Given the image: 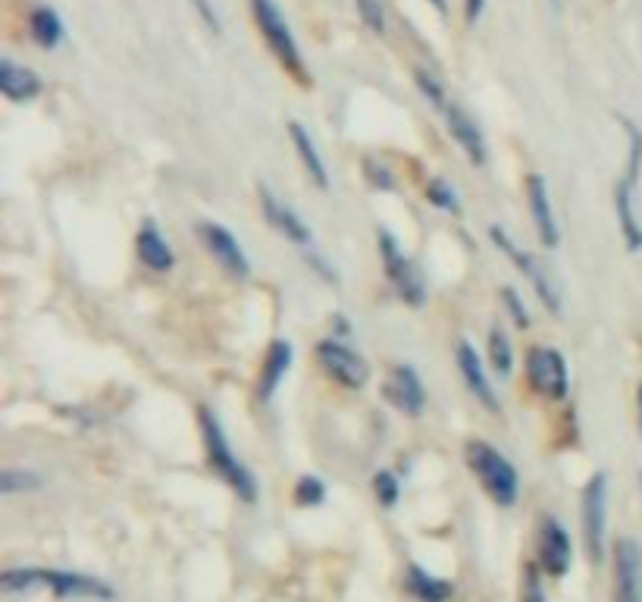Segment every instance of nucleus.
Here are the masks:
<instances>
[{
    "label": "nucleus",
    "instance_id": "obj_1",
    "mask_svg": "<svg viewBox=\"0 0 642 602\" xmlns=\"http://www.w3.org/2000/svg\"><path fill=\"white\" fill-rule=\"evenodd\" d=\"M4 593H29V590H51L54 596H85V599H116V590L104 584L101 577L60 571V568H10L0 577Z\"/></svg>",
    "mask_w": 642,
    "mask_h": 602
},
{
    "label": "nucleus",
    "instance_id": "obj_25",
    "mask_svg": "<svg viewBox=\"0 0 642 602\" xmlns=\"http://www.w3.org/2000/svg\"><path fill=\"white\" fill-rule=\"evenodd\" d=\"M489 361L498 377H511L514 352H511V339L502 327H492V333H489Z\"/></svg>",
    "mask_w": 642,
    "mask_h": 602
},
{
    "label": "nucleus",
    "instance_id": "obj_14",
    "mask_svg": "<svg viewBox=\"0 0 642 602\" xmlns=\"http://www.w3.org/2000/svg\"><path fill=\"white\" fill-rule=\"evenodd\" d=\"M455 358H458L461 377H464L467 389L473 392V396H477V402H480L486 411H492V414L502 411V405H498V396H495V386H492V380L486 377V367H483V361H480L477 349H473V345H470L467 339H461V342H458Z\"/></svg>",
    "mask_w": 642,
    "mask_h": 602
},
{
    "label": "nucleus",
    "instance_id": "obj_10",
    "mask_svg": "<svg viewBox=\"0 0 642 602\" xmlns=\"http://www.w3.org/2000/svg\"><path fill=\"white\" fill-rule=\"evenodd\" d=\"M614 602H642V546L633 537L614 543Z\"/></svg>",
    "mask_w": 642,
    "mask_h": 602
},
{
    "label": "nucleus",
    "instance_id": "obj_19",
    "mask_svg": "<svg viewBox=\"0 0 642 602\" xmlns=\"http://www.w3.org/2000/svg\"><path fill=\"white\" fill-rule=\"evenodd\" d=\"M633 192H636V185H630L627 179L617 182L614 185V211H617V223H621V236H624L627 251L639 254L642 251V223L633 207Z\"/></svg>",
    "mask_w": 642,
    "mask_h": 602
},
{
    "label": "nucleus",
    "instance_id": "obj_6",
    "mask_svg": "<svg viewBox=\"0 0 642 602\" xmlns=\"http://www.w3.org/2000/svg\"><path fill=\"white\" fill-rule=\"evenodd\" d=\"M379 254H383V264H386V273H389L395 292L408 301L411 308H420L426 301V286H423L417 264L401 251V245L389 233H379Z\"/></svg>",
    "mask_w": 642,
    "mask_h": 602
},
{
    "label": "nucleus",
    "instance_id": "obj_12",
    "mask_svg": "<svg viewBox=\"0 0 642 602\" xmlns=\"http://www.w3.org/2000/svg\"><path fill=\"white\" fill-rule=\"evenodd\" d=\"M257 195H260V211H264L267 223L273 229H279V233L289 239L292 245L298 248H311L314 236H311V226H307L289 204H285L282 198H276L267 185H257Z\"/></svg>",
    "mask_w": 642,
    "mask_h": 602
},
{
    "label": "nucleus",
    "instance_id": "obj_20",
    "mask_svg": "<svg viewBox=\"0 0 642 602\" xmlns=\"http://www.w3.org/2000/svg\"><path fill=\"white\" fill-rule=\"evenodd\" d=\"M135 248H138V258L145 261L151 270H157V273H166V270L173 267V261H176L170 242L163 239V233L157 229L154 220L141 223V233H138V239H135Z\"/></svg>",
    "mask_w": 642,
    "mask_h": 602
},
{
    "label": "nucleus",
    "instance_id": "obj_22",
    "mask_svg": "<svg viewBox=\"0 0 642 602\" xmlns=\"http://www.w3.org/2000/svg\"><path fill=\"white\" fill-rule=\"evenodd\" d=\"M292 367V345L285 342V339H276L270 345V355L264 361V370H260V383H257V399L260 402H270L273 399V392L279 389L282 377H285V370Z\"/></svg>",
    "mask_w": 642,
    "mask_h": 602
},
{
    "label": "nucleus",
    "instance_id": "obj_3",
    "mask_svg": "<svg viewBox=\"0 0 642 602\" xmlns=\"http://www.w3.org/2000/svg\"><path fill=\"white\" fill-rule=\"evenodd\" d=\"M467 465L473 474L480 477L483 490L492 496V502L505 505V508H511L517 502V493H520L517 468L492 443H486V439H470L467 443Z\"/></svg>",
    "mask_w": 642,
    "mask_h": 602
},
{
    "label": "nucleus",
    "instance_id": "obj_28",
    "mask_svg": "<svg viewBox=\"0 0 642 602\" xmlns=\"http://www.w3.org/2000/svg\"><path fill=\"white\" fill-rule=\"evenodd\" d=\"M426 198H430L439 211H448V214H458L461 211V204H458V192L451 189L448 182L442 179H433L430 185H426Z\"/></svg>",
    "mask_w": 642,
    "mask_h": 602
},
{
    "label": "nucleus",
    "instance_id": "obj_18",
    "mask_svg": "<svg viewBox=\"0 0 642 602\" xmlns=\"http://www.w3.org/2000/svg\"><path fill=\"white\" fill-rule=\"evenodd\" d=\"M0 91H4L7 101L26 104L41 95V79L35 76V69L19 66L16 60L4 57L0 60Z\"/></svg>",
    "mask_w": 642,
    "mask_h": 602
},
{
    "label": "nucleus",
    "instance_id": "obj_32",
    "mask_svg": "<svg viewBox=\"0 0 642 602\" xmlns=\"http://www.w3.org/2000/svg\"><path fill=\"white\" fill-rule=\"evenodd\" d=\"M358 10L367 22V29H373L376 35H383L386 32V13L383 7L376 4V0H358Z\"/></svg>",
    "mask_w": 642,
    "mask_h": 602
},
{
    "label": "nucleus",
    "instance_id": "obj_29",
    "mask_svg": "<svg viewBox=\"0 0 642 602\" xmlns=\"http://www.w3.org/2000/svg\"><path fill=\"white\" fill-rule=\"evenodd\" d=\"M414 79H417V88L423 91V98L430 101L436 110H445V107H448L445 88H442V82H439L433 73H426V69H414Z\"/></svg>",
    "mask_w": 642,
    "mask_h": 602
},
{
    "label": "nucleus",
    "instance_id": "obj_5",
    "mask_svg": "<svg viewBox=\"0 0 642 602\" xmlns=\"http://www.w3.org/2000/svg\"><path fill=\"white\" fill-rule=\"evenodd\" d=\"M489 239H492V245L505 254V258L527 276V280L533 283V289H536V295H539V301L545 308H549L552 314H561V295H558V289H555V283H552V276H549V270H545L530 251H523L502 226L498 223H492L489 226Z\"/></svg>",
    "mask_w": 642,
    "mask_h": 602
},
{
    "label": "nucleus",
    "instance_id": "obj_8",
    "mask_svg": "<svg viewBox=\"0 0 642 602\" xmlns=\"http://www.w3.org/2000/svg\"><path fill=\"white\" fill-rule=\"evenodd\" d=\"M317 361L326 367L329 377H336L348 389H361L370 380V364L339 339H323L317 345Z\"/></svg>",
    "mask_w": 642,
    "mask_h": 602
},
{
    "label": "nucleus",
    "instance_id": "obj_23",
    "mask_svg": "<svg viewBox=\"0 0 642 602\" xmlns=\"http://www.w3.org/2000/svg\"><path fill=\"white\" fill-rule=\"evenodd\" d=\"M404 587H408V593L417 599V602H445L451 593H455V587H451L448 581H439V577H433L426 568L420 565H411L408 568V577H404Z\"/></svg>",
    "mask_w": 642,
    "mask_h": 602
},
{
    "label": "nucleus",
    "instance_id": "obj_4",
    "mask_svg": "<svg viewBox=\"0 0 642 602\" xmlns=\"http://www.w3.org/2000/svg\"><path fill=\"white\" fill-rule=\"evenodd\" d=\"M251 13H254L260 35H264V41L270 44L273 57L289 69L295 79H304V60L298 51V41L289 29V22H285L282 10L276 7V0H251Z\"/></svg>",
    "mask_w": 642,
    "mask_h": 602
},
{
    "label": "nucleus",
    "instance_id": "obj_11",
    "mask_svg": "<svg viewBox=\"0 0 642 602\" xmlns=\"http://www.w3.org/2000/svg\"><path fill=\"white\" fill-rule=\"evenodd\" d=\"M198 236L207 245V251L213 254V261H217L220 267H226V273H232L235 280H245V276L251 273V264H248V254H245L242 242L235 239L226 226L204 220V223H198Z\"/></svg>",
    "mask_w": 642,
    "mask_h": 602
},
{
    "label": "nucleus",
    "instance_id": "obj_17",
    "mask_svg": "<svg viewBox=\"0 0 642 602\" xmlns=\"http://www.w3.org/2000/svg\"><path fill=\"white\" fill-rule=\"evenodd\" d=\"M386 396L392 399L395 408H401L404 414H411V418H417V414H423V408H426V389H423L420 374L411 364H401V367L392 370Z\"/></svg>",
    "mask_w": 642,
    "mask_h": 602
},
{
    "label": "nucleus",
    "instance_id": "obj_13",
    "mask_svg": "<svg viewBox=\"0 0 642 602\" xmlns=\"http://www.w3.org/2000/svg\"><path fill=\"white\" fill-rule=\"evenodd\" d=\"M527 204H530V214H533V226H536V233H539V242L545 248H558L561 229H558V220H555V211H552L549 185H545V179L539 173L527 176Z\"/></svg>",
    "mask_w": 642,
    "mask_h": 602
},
{
    "label": "nucleus",
    "instance_id": "obj_16",
    "mask_svg": "<svg viewBox=\"0 0 642 602\" xmlns=\"http://www.w3.org/2000/svg\"><path fill=\"white\" fill-rule=\"evenodd\" d=\"M570 559H574V546H570L567 530L555 518H545L542 537H539V562H542V568L549 571L552 577H564L567 568H570Z\"/></svg>",
    "mask_w": 642,
    "mask_h": 602
},
{
    "label": "nucleus",
    "instance_id": "obj_39",
    "mask_svg": "<svg viewBox=\"0 0 642 602\" xmlns=\"http://www.w3.org/2000/svg\"><path fill=\"white\" fill-rule=\"evenodd\" d=\"M433 7H436L439 13H445V0H433Z\"/></svg>",
    "mask_w": 642,
    "mask_h": 602
},
{
    "label": "nucleus",
    "instance_id": "obj_37",
    "mask_svg": "<svg viewBox=\"0 0 642 602\" xmlns=\"http://www.w3.org/2000/svg\"><path fill=\"white\" fill-rule=\"evenodd\" d=\"M486 10V0H464V19H467V26H477V19L483 16Z\"/></svg>",
    "mask_w": 642,
    "mask_h": 602
},
{
    "label": "nucleus",
    "instance_id": "obj_2",
    "mask_svg": "<svg viewBox=\"0 0 642 602\" xmlns=\"http://www.w3.org/2000/svg\"><path fill=\"white\" fill-rule=\"evenodd\" d=\"M198 421H201L204 449H207V458H210L213 471H217V474L232 486L235 496H239L242 502H257V480H254V474L242 465V461L235 458L232 443H229L226 430L220 427L217 414H213L210 408H201V411H198Z\"/></svg>",
    "mask_w": 642,
    "mask_h": 602
},
{
    "label": "nucleus",
    "instance_id": "obj_38",
    "mask_svg": "<svg viewBox=\"0 0 642 602\" xmlns=\"http://www.w3.org/2000/svg\"><path fill=\"white\" fill-rule=\"evenodd\" d=\"M636 418H639V436H642V386H639V405H636Z\"/></svg>",
    "mask_w": 642,
    "mask_h": 602
},
{
    "label": "nucleus",
    "instance_id": "obj_36",
    "mask_svg": "<svg viewBox=\"0 0 642 602\" xmlns=\"http://www.w3.org/2000/svg\"><path fill=\"white\" fill-rule=\"evenodd\" d=\"M367 173H370V182L376 185V189H395V179H392V173H389L383 164H376V160H367Z\"/></svg>",
    "mask_w": 642,
    "mask_h": 602
},
{
    "label": "nucleus",
    "instance_id": "obj_35",
    "mask_svg": "<svg viewBox=\"0 0 642 602\" xmlns=\"http://www.w3.org/2000/svg\"><path fill=\"white\" fill-rule=\"evenodd\" d=\"M523 602H545V593H542V584H539L536 565L527 568V581H523Z\"/></svg>",
    "mask_w": 642,
    "mask_h": 602
},
{
    "label": "nucleus",
    "instance_id": "obj_15",
    "mask_svg": "<svg viewBox=\"0 0 642 602\" xmlns=\"http://www.w3.org/2000/svg\"><path fill=\"white\" fill-rule=\"evenodd\" d=\"M442 113H445V123H448L451 138H455V142L464 148V154H467L470 164L483 167L486 157H489V151H486V138H483L480 126L473 123L470 113H467L464 107H458V104H448Z\"/></svg>",
    "mask_w": 642,
    "mask_h": 602
},
{
    "label": "nucleus",
    "instance_id": "obj_7",
    "mask_svg": "<svg viewBox=\"0 0 642 602\" xmlns=\"http://www.w3.org/2000/svg\"><path fill=\"white\" fill-rule=\"evenodd\" d=\"M605 524H608V477L592 474L583 490V540L592 562L605 555Z\"/></svg>",
    "mask_w": 642,
    "mask_h": 602
},
{
    "label": "nucleus",
    "instance_id": "obj_34",
    "mask_svg": "<svg viewBox=\"0 0 642 602\" xmlns=\"http://www.w3.org/2000/svg\"><path fill=\"white\" fill-rule=\"evenodd\" d=\"M192 7H195V13L201 16V22H204V26H207L213 35L223 32V22H220L217 7H213V0H192Z\"/></svg>",
    "mask_w": 642,
    "mask_h": 602
},
{
    "label": "nucleus",
    "instance_id": "obj_26",
    "mask_svg": "<svg viewBox=\"0 0 642 602\" xmlns=\"http://www.w3.org/2000/svg\"><path fill=\"white\" fill-rule=\"evenodd\" d=\"M624 129H627V135H630V154H627L624 179H627L630 185H639V176H642V132H639L630 120H624Z\"/></svg>",
    "mask_w": 642,
    "mask_h": 602
},
{
    "label": "nucleus",
    "instance_id": "obj_9",
    "mask_svg": "<svg viewBox=\"0 0 642 602\" xmlns=\"http://www.w3.org/2000/svg\"><path fill=\"white\" fill-rule=\"evenodd\" d=\"M527 374L536 392H542L545 399H564L570 389V377H567V364L564 355L558 349H545V345H536L527 358Z\"/></svg>",
    "mask_w": 642,
    "mask_h": 602
},
{
    "label": "nucleus",
    "instance_id": "obj_27",
    "mask_svg": "<svg viewBox=\"0 0 642 602\" xmlns=\"http://www.w3.org/2000/svg\"><path fill=\"white\" fill-rule=\"evenodd\" d=\"M38 486H41V477L35 471H4L0 474V493L4 496L29 493V490H38Z\"/></svg>",
    "mask_w": 642,
    "mask_h": 602
},
{
    "label": "nucleus",
    "instance_id": "obj_33",
    "mask_svg": "<svg viewBox=\"0 0 642 602\" xmlns=\"http://www.w3.org/2000/svg\"><path fill=\"white\" fill-rule=\"evenodd\" d=\"M502 298H505V308L511 311V317H514L517 327H520V330H527V327H530V311L523 308V301H520L517 289L505 286V289H502Z\"/></svg>",
    "mask_w": 642,
    "mask_h": 602
},
{
    "label": "nucleus",
    "instance_id": "obj_30",
    "mask_svg": "<svg viewBox=\"0 0 642 602\" xmlns=\"http://www.w3.org/2000/svg\"><path fill=\"white\" fill-rule=\"evenodd\" d=\"M295 499H298V505H307V508L320 505V502L326 499V486H323V480H320V477H314V474H304V477L298 480V486H295Z\"/></svg>",
    "mask_w": 642,
    "mask_h": 602
},
{
    "label": "nucleus",
    "instance_id": "obj_31",
    "mask_svg": "<svg viewBox=\"0 0 642 602\" xmlns=\"http://www.w3.org/2000/svg\"><path fill=\"white\" fill-rule=\"evenodd\" d=\"M373 490H376L379 502H383L386 508H392V505L398 502V496H401V483H398V477H395V474L379 471V474L373 477Z\"/></svg>",
    "mask_w": 642,
    "mask_h": 602
},
{
    "label": "nucleus",
    "instance_id": "obj_21",
    "mask_svg": "<svg viewBox=\"0 0 642 602\" xmlns=\"http://www.w3.org/2000/svg\"><path fill=\"white\" fill-rule=\"evenodd\" d=\"M289 135H292V145L298 151V160L304 164L307 176H311V182L317 185V189H329V176H326V164H323V157H320V148L314 142V135L307 132L298 120H289Z\"/></svg>",
    "mask_w": 642,
    "mask_h": 602
},
{
    "label": "nucleus",
    "instance_id": "obj_24",
    "mask_svg": "<svg viewBox=\"0 0 642 602\" xmlns=\"http://www.w3.org/2000/svg\"><path fill=\"white\" fill-rule=\"evenodd\" d=\"M29 32H32V38H35L38 48L54 51L57 44L63 41V19H60V13L51 10V7H38V10H32V16H29Z\"/></svg>",
    "mask_w": 642,
    "mask_h": 602
}]
</instances>
